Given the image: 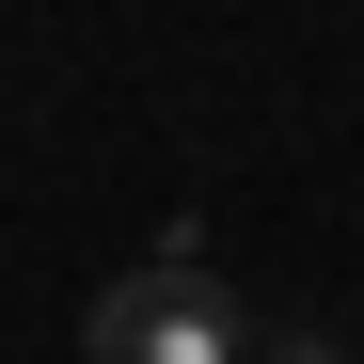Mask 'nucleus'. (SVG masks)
<instances>
[{
    "label": "nucleus",
    "instance_id": "obj_1",
    "mask_svg": "<svg viewBox=\"0 0 364 364\" xmlns=\"http://www.w3.org/2000/svg\"><path fill=\"white\" fill-rule=\"evenodd\" d=\"M95 364H254V301L206 285V269H143V285H111L95 301Z\"/></svg>",
    "mask_w": 364,
    "mask_h": 364
},
{
    "label": "nucleus",
    "instance_id": "obj_2",
    "mask_svg": "<svg viewBox=\"0 0 364 364\" xmlns=\"http://www.w3.org/2000/svg\"><path fill=\"white\" fill-rule=\"evenodd\" d=\"M254 364H348L333 333H254Z\"/></svg>",
    "mask_w": 364,
    "mask_h": 364
}]
</instances>
